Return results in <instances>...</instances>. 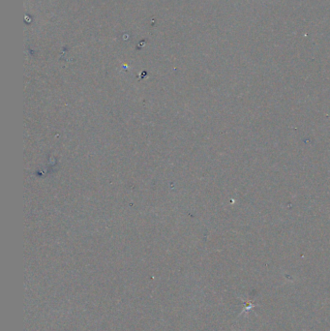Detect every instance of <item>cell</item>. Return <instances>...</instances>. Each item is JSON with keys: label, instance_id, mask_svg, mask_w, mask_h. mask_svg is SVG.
Instances as JSON below:
<instances>
[{"label": "cell", "instance_id": "2", "mask_svg": "<svg viewBox=\"0 0 330 331\" xmlns=\"http://www.w3.org/2000/svg\"></svg>", "mask_w": 330, "mask_h": 331}, {"label": "cell", "instance_id": "1", "mask_svg": "<svg viewBox=\"0 0 330 331\" xmlns=\"http://www.w3.org/2000/svg\"><path fill=\"white\" fill-rule=\"evenodd\" d=\"M240 300L242 301L243 304H244V308H243V311L240 313L239 316H242L243 314L247 315L249 312L253 311L254 308L257 306V304L252 300H244L241 297H240Z\"/></svg>", "mask_w": 330, "mask_h": 331}]
</instances>
